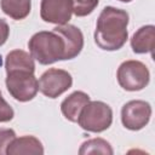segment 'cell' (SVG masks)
<instances>
[{"label": "cell", "instance_id": "6da1fadb", "mask_svg": "<svg viewBox=\"0 0 155 155\" xmlns=\"http://www.w3.org/2000/svg\"><path fill=\"white\" fill-rule=\"evenodd\" d=\"M128 13L125 10L107 6L99 13L94 30V42L105 51L120 50L128 39Z\"/></svg>", "mask_w": 155, "mask_h": 155}, {"label": "cell", "instance_id": "7a4b0ae2", "mask_svg": "<svg viewBox=\"0 0 155 155\" xmlns=\"http://www.w3.org/2000/svg\"><path fill=\"white\" fill-rule=\"evenodd\" d=\"M28 48L31 57L42 65H48L57 61H64V40L54 30L35 33L29 39Z\"/></svg>", "mask_w": 155, "mask_h": 155}, {"label": "cell", "instance_id": "3957f363", "mask_svg": "<svg viewBox=\"0 0 155 155\" xmlns=\"http://www.w3.org/2000/svg\"><path fill=\"white\" fill-rule=\"evenodd\" d=\"M76 122L87 132L99 133L110 127L113 122V110L104 102L90 101L82 108Z\"/></svg>", "mask_w": 155, "mask_h": 155}, {"label": "cell", "instance_id": "277c9868", "mask_svg": "<svg viewBox=\"0 0 155 155\" xmlns=\"http://www.w3.org/2000/svg\"><path fill=\"white\" fill-rule=\"evenodd\" d=\"M119 85L126 91H140L150 80V73L147 65L139 61H125L120 64L116 73Z\"/></svg>", "mask_w": 155, "mask_h": 155}, {"label": "cell", "instance_id": "5b68a950", "mask_svg": "<svg viewBox=\"0 0 155 155\" xmlns=\"http://www.w3.org/2000/svg\"><path fill=\"white\" fill-rule=\"evenodd\" d=\"M6 74H7L6 76L7 91L16 101L28 102L36 96L39 91V82L34 73L16 70Z\"/></svg>", "mask_w": 155, "mask_h": 155}, {"label": "cell", "instance_id": "8992f818", "mask_svg": "<svg viewBox=\"0 0 155 155\" xmlns=\"http://www.w3.org/2000/svg\"><path fill=\"white\" fill-rule=\"evenodd\" d=\"M38 82L39 91L44 96L53 99L59 97L71 87L73 78L67 70L51 68L40 76Z\"/></svg>", "mask_w": 155, "mask_h": 155}, {"label": "cell", "instance_id": "52a82bcc", "mask_svg": "<svg viewBox=\"0 0 155 155\" xmlns=\"http://www.w3.org/2000/svg\"><path fill=\"white\" fill-rule=\"evenodd\" d=\"M150 116L151 107L145 101H130L121 109V122L127 130L131 131H139L145 127Z\"/></svg>", "mask_w": 155, "mask_h": 155}, {"label": "cell", "instance_id": "ba28073f", "mask_svg": "<svg viewBox=\"0 0 155 155\" xmlns=\"http://www.w3.org/2000/svg\"><path fill=\"white\" fill-rule=\"evenodd\" d=\"M71 15V0H41L40 17L44 22L63 25L70 21Z\"/></svg>", "mask_w": 155, "mask_h": 155}, {"label": "cell", "instance_id": "9c48e42d", "mask_svg": "<svg viewBox=\"0 0 155 155\" xmlns=\"http://www.w3.org/2000/svg\"><path fill=\"white\" fill-rule=\"evenodd\" d=\"M54 31H57L64 40L65 51H64V61L75 58L84 47V35L81 30L71 24H63L57 25L53 28Z\"/></svg>", "mask_w": 155, "mask_h": 155}, {"label": "cell", "instance_id": "30bf717a", "mask_svg": "<svg viewBox=\"0 0 155 155\" xmlns=\"http://www.w3.org/2000/svg\"><path fill=\"white\" fill-rule=\"evenodd\" d=\"M7 155H42L44 147L41 142L34 136H23L13 138L6 149Z\"/></svg>", "mask_w": 155, "mask_h": 155}, {"label": "cell", "instance_id": "8fae6325", "mask_svg": "<svg viewBox=\"0 0 155 155\" xmlns=\"http://www.w3.org/2000/svg\"><path fill=\"white\" fill-rule=\"evenodd\" d=\"M90 102V96L82 91H75L61 103V111L64 117L71 122H76L82 108Z\"/></svg>", "mask_w": 155, "mask_h": 155}, {"label": "cell", "instance_id": "7c38bea8", "mask_svg": "<svg viewBox=\"0 0 155 155\" xmlns=\"http://www.w3.org/2000/svg\"><path fill=\"white\" fill-rule=\"evenodd\" d=\"M155 41V27L143 25L140 27L131 39V47L134 53H153Z\"/></svg>", "mask_w": 155, "mask_h": 155}, {"label": "cell", "instance_id": "4fadbf2b", "mask_svg": "<svg viewBox=\"0 0 155 155\" xmlns=\"http://www.w3.org/2000/svg\"><path fill=\"white\" fill-rule=\"evenodd\" d=\"M5 69H6V73L16 71V70H24V71L34 73L35 70L34 58L31 57L30 53L23 50H13L8 52L6 56Z\"/></svg>", "mask_w": 155, "mask_h": 155}, {"label": "cell", "instance_id": "5bb4252c", "mask_svg": "<svg viewBox=\"0 0 155 155\" xmlns=\"http://www.w3.org/2000/svg\"><path fill=\"white\" fill-rule=\"evenodd\" d=\"M1 10L15 21L24 19L31 10V0H1Z\"/></svg>", "mask_w": 155, "mask_h": 155}, {"label": "cell", "instance_id": "9a60e30c", "mask_svg": "<svg viewBox=\"0 0 155 155\" xmlns=\"http://www.w3.org/2000/svg\"><path fill=\"white\" fill-rule=\"evenodd\" d=\"M114 153L111 145L109 142H107L103 138H92L86 142H84L79 149L80 155L85 154H107L111 155Z\"/></svg>", "mask_w": 155, "mask_h": 155}, {"label": "cell", "instance_id": "2e32d148", "mask_svg": "<svg viewBox=\"0 0 155 155\" xmlns=\"http://www.w3.org/2000/svg\"><path fill=\"white\" fill-rule=\"evenodd\" d=\"M99 0H71L73 13L76 17H85L93 12L98 6Z\"/></svg>", "mask_w": 155, "mask_h": 155}, {"label": "cell", "instance_id": "e0dca14e", "mask_svg": "<svg viewBox=\"0 0 155 155\" xmlns=\"http://www.w3.org/2000/svg\"><path fill=\"white\" fill-rule=\"evenodd\" d=\"M13 138H16V132L12 128H0V155L6 154V149Z\"/></svg>", "mask_w": 155, "mask_h": 155}, {"label": "cell", "instance_id": "ac0fdd59", "mask_svg": "<svg viewBox=\"0 0 155 155\" xmlns=\"http://www.w3.org/2000/svg\"><path fill=\"white\" fill-rule=\"evenodd\" d=\"M15 116V111L11 108V105L4 99L1 91H0V122H7L11 121Z\"/></svg>", "mask_w": 155, "mask_h": 155}, {"label": "cell", "instance_id": "d6986e66", "mask_svg": "<svg viewBox=\"0 0 155 155\" xmlns=\"http://www.w3.org/2000/svg\"><path fill=\"white\" fill-rule=\"evenodd\" d=\"M10 35V27L6 21L0 19V46H2Z\"/></svg>", "mask_w": 155, "mask_h": 155}, {"label": "cell", "instance_id": "ffe728a7", "mask_svg": "<svg viewBox=\"0 0 155 155\" xmlns=\"http://www.w3.org/2000/svg\"><path fill=\"white\" fill-rule=\"evenodd\" d=\"M119 1H122V2H130V1H132V0H119Z\"/></svg>", "mask_w": 155, "mask_h": 155}]
</instances>
